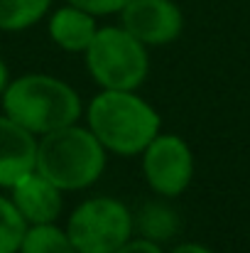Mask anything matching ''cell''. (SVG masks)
<instances>
[{
    "mask_svg": "<svg viewBox=\"0 0 250 253\" xmlns=\"http://www.w3.org/2000/svg\"><path fill=\"white\" fill-rule=\"evenodd\" d=\"M91 133L106 150L118 155H138L160 135L157 111L133 91L106 88L88 106Z\"/></svg>",
    "mask_w": 250,
    "mask_h": 253,
    "instance_id": "1",
    "label": "cell"
},
{
    "mask_svg": "<svg viewBox=\"0 0 250 253\" xmlns=\"http://www.w3.org/2000/svg\"><path fill=\"white\" fill-rule=\"evenodd\" d=\"M2 108L7 118L32 135L74 126L81 116L79 93L69 84L44 74H27L12 82L2 91Z\"/></svg>",
    "mask_w": 250,
    "mask_h": 253,
    "instance_id": "2",
    "label": "cell"
},
{
    "mask_svg": "<svg viewBox=\"0 0 250 253\" xmlns=\"http://www.w3.org/2000/svg\"><path fill=\"white\" fill-rule=\"evenodd\" d=\"M106 168V148L91 133V128L67 126L37 143L35 169L54 182L59 189H83L91 187Z\"/></svg>",
    "mask_w": 250,
    "mask_h": 253,
    "instance_id": "3",
    "label": "cell"
},
{
    "mask_svg": "<svg viewBox=\"0 0 250 253\" xmlns=\"http://www.w3.org/2000/svg\"><path fill=\"white\" fill-rule=\"evenodd\" d=\"M86 67L103 88L133 91L145 82L150 62L145 44L125 27H101L86 47Z\"/></svg>",
    "mask_w": 250,
    "mask_h": 253,
    "instance_id": "4",
    "label": "cell"
},
{
    "mask_svg": "<svg viewBox=\"0 0 250 253\" xmlns=\"http://www.w3.org/2000/svg\"><path fill=\"white\" fill-rule=\"evenodd\" d=\"M67 234L79 253H115L130 241L133 216L123 202L96 197L74 209Z\"/></svg>",
    "mask_w": 250,
    "mask_h": 253,
    "instance_id": "5",
    "label": "cell"
},
{
    "mask_svg": "<svg viewBox=\"0 0 250 253\" xmlns=\"http://www.w3.org/2000/svg\"><path fill=\"white\" fill-rule=\"evenodd\" d=\"M143 169L157 194L177 197L194 177V155L179 135H157L145 148Z\"/></svg>",
    "mask_w": 250,
    "mask_h": 253,
    "instance_id": "6",
    "label": "cell"
},
{
    "mask_svg": "<svg viewBox=\"0 0 250 253\" xmlns=\"http://www.w3.org/2000/svg\"><path fill=\"white\" fill-rule=\"evenodd\" d=\"M123 12V27L143 44H169L181 35L184 17L172 0H128Z\"/></svg>",
    "mask_w": 250,
    "mask_h": 253,
    "instance_id": "7",
    "label": "cell"
},
{
    "mask_svg": "<svg viewBox=\"0 0 250 253\" xmlns=\"http://www.w3.org/2000/svg\"><path fill=\"white\" fill-rule=\"evenodd\" d=\"M12 204L27 224H54L62 211V189L37 169L20 177L12 187Z\"/></svg>",
    "mask_w": 250,
    "mask_h": 253,
    "instance_id": "8",
    "label": "cell"
},
{
    "mask_svg": "<svg viewBox=\"0 0 250 253\" xmlns=\"http://www.w3.org/2000/svg\"><path fill=\"white\" fill-rule=\"evenodd\" d=\"M37 165V140L7 116H0V187H12Z\"/></svg>",
    "mask_w": 250,
    "mask_h": 253,
    "instance_id": "9",
    "label": "cell"
},
{
    "mask_svg": "<svg viewBox=\"0 0 250 253\" xmlns=\"http://www.w3.org/2000/svg\"><path fill=\"white\" fill-rule=\"evenodd\" d=\"M96 35V20L81 7H59L49 20V37L67 52H86Z\"/></svg>",
    "mask_w": 250,
    "mask_h": 253,
    "instance_id": "10",
    "label": "cell"
},
{
    "mask_svg": "<svg viewBox=\"0 0 250 253\" xmlns=\"http://www.w3.org/2000/svg\"><path fill=\"white\" fill-rule=\"evenodd\" d=\"M133 226H138L143 239L157 244V241L172 239L179 231V216L172 211V207H167L162 202H150L138 211V216L133 219Z\"/></svg>",
    "mask_w": 250,
    "mask_h": 253,
    "instance_id": "11",
    "label": "cell"
},
{
    "mask_svg": "<svg viewBox=\"0 0 250 253\" xmlns=\"http://www.w3.org/2000/svg\"><path fill=\"white\" fill-rule=\"evenodd\" d=\"M20 253H79L67 231L54 224H32L25 231Z\"/></svg>",
    "mask_w": 250,
    "mask_h": 253,
    "instance_id": "12",
    "label": "cell"
},
{
    "mask_svg": "<svg viewBox=\"0 0 250 253\" xmlns=\"http://www.w3.org/2000/svg\"><path fill=\"white\" fill-rule=\"evenodd\" d=\"M52 0H0V30L20 32L44 17Z\"/></svg>",
    "mask_w": 250,
    "mask_h": 253,
    "instance_id": "13",
    "label": "cell"
},
{
    "mask_svg": "<svg viewBox=\"0 0 250 253\" xmlns=\"http://www.w3.org/2000/svg\"><path fill=\"white\" fill-rule=\"evenodd\" d=\"M27 221L12 204V199L0 197V253H20Z\"/></svg>",
    "mask_w": 250,
    "mask_h": 253,
    "instance_id": "14",
    "label": "cell"
},
{
    "mask_svg": "<svg viewBox=\"0 0 250 253\" xmlns=\"http://www.w3.org/2000/svg\"><path fill=\"white\" fill-rule=\"evenodd\" d=\"M69 5L74 7H81L86 12H91L93 17L96 15H113V12H120L128 0H67Z\"/></svg>",
    "mask_w": 250,
    "mask_h": 253,
    "instance_id": "15",
    "label": "cell"
},
{
    "mask_svg": "<svg viewBox=\"0 0 250 253\" xmlns=\"http://www.w3.org/2000/svg\"><path fill=\"white\" fill-rule=\"evenodd\" d=\"M115 253H162V249H160L155 241L138 239V241H128L125 246H120Z\"/></svg>",
    "mask_w": 250,
    "mask_h": 253,
    "instance_id": "16",
    "label": "cell"
},
{
    "mask_svg": "<svg viewBox=\"0 0 250 253\" xmlns=\"http://www.w3.org/2000/svg\"><path fill=\"white\" fill-rule=\"evenodd\" d=\"M172 253H214V251H209V249L201 246V244H181V246H177Z\"/></svg>",
    "mask_w": 250,
    "mask_h": 253,
    "instance_id": "17",
    "label": "cell"
},
{
    "mask_svg": "<svg viewBox=\"0 0 250 253\" xmlns=\"http://www.w3.org/2000/svg\"><path fill=\"white\" fill-rule=\"evenodd\" d=\"M7 88V67H5V62L0 59V93Z\"/></svg>",
    "mask_w": 250,
    "mask_h": 253,
    "instance_id": "18",
    "label": "cell"
}]
</instances>
